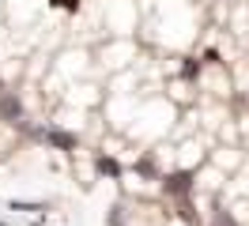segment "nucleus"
Returning a JSON list of instances; mask_svg holds the SVG:
<instances>
[{
	"label": "nucleus",
	"mask_w": 249,
	"mask_h": 226,
	"mask_svg": "<svg viewBox=\"0 0 249 226\" xmlns=\"http://www.w3.org/2000/svg\"><path fill=\"white\" fill-rule=\"evenodd\" d=\"M49 4H53V8H64V12H76L79 8V0H49Z\"/></svg>",
	"instance_id": "39448f33"
},
{
	"label": "nucleus",
	"mask_w": 249,
	"mask_h": 226,
	"mask_svg": "<svg viewBox=\"0 0 249 226\" xmlns=\"http://www.w3.org/2000/svg\"><path fill=\"white\" fill-rule=\"evenodd\" d=\"M0 121H8V124H19L23 121V102H19L16 94H0Z\"/></svg>",
	"instance_id": "f03ea898"
},
{
	"label": "nucleus",
	"mask_w": 249,
	"mask_h": 226,
	"mask_svg": "<svg viewBox=\"0 0 249 226\" xmlns=\"http://www.w3.org/2000/svg\"><path fill=\"white\" fill-rule=\"evenodd\" d=\"M16 211H42V204H12Z\"/></svg>",
	"instance_id": "0eeeda50"
},
{
	"label": "nucleus",
	"mask_w": 249,
	"mask_h": 226,
	"mask_svg": "<svg viewBox=\"0 0 249 226\" xmlns=\"http://www.w3.org/2000/svg\"><path fill=\"white\" fill-rule=\"evenodd\" d=\"M136 170H140L143 177H151V174H155V162H151V158H140V166H136Z\"/></svg>",
	"instance_id": "423d86ee"
},
{
	"label": "nucleus",
	"mask_w": 249,
	"mask_h": 226,
	"mask_svg": "<svg viewBox=\"0 0 249 226\" xmlns=\"http://www.w3.org/2000/svg\"><path fill=\"white\" fill-rule=\"evenodd\" d=\"M219 226H238V223H234V219L227 215V211H219Z\"/></svg>",
	"instance_id": "6e6552de"
},
{
	"label": "nucleus",
	"mask_w": 249,
	"mask_h": 226,
	"mask_svg": "<svg viewBox=\"0 0 249 226\" xmlns=\"http://www.w3.org/2000/svg\"><path fill=\"white\" fill-rule=\"evenodd\" d=\"M0 94H4V79H0Z\"/></svg>",
	"instance_id": "1a4fd4ad"
},
{
	"label": "nucleus",
	"mask_w": 249,
	"mask_h": 226,
	"mask_svg": "<svg viewBox=\"0 0 249 226\" xmlns=\"http://www.w3.org/2000/svg\"><path fill=\"white\" fill-rule=\"evenodd\" d=\"M162 189H166V196H189V189H193V170H178V174H166L162 177Z\"/></svg>",
	"instance_id": "f257e3e1"
},
{
	"label": "nucleus",
	"mask_w": 249,
	"mask_h": 226,
	"mask_svg": "<svg viewBox=\"0 0 249 226\" xmlns=\"http://www.w3.org/2000/svg\"><path fill=\"white\" fill-rule=\"evenodd\" d=\"M42 139H46V143H53V147L57 151H76V136L72 132H64V128H46V132H42Z\"/></svg>",
	"instance_id": "7ed1b4c3"
},
{
	"label": "nucleus",
	"mask_w": 249,
	"mask_h": 226,
	"mask_svg": "<svg viewBox=\"0 0 249 226\" xmlns=\"http://www.w3.org/2000/svg\"><path fill=\"white\" fill-rule=\"evenodd\" d=\"M98 174H106V177H121V162L109 158V155H98Z\"/></svg>",
	"instance_id": "20e7f679"
}]
</instances>
